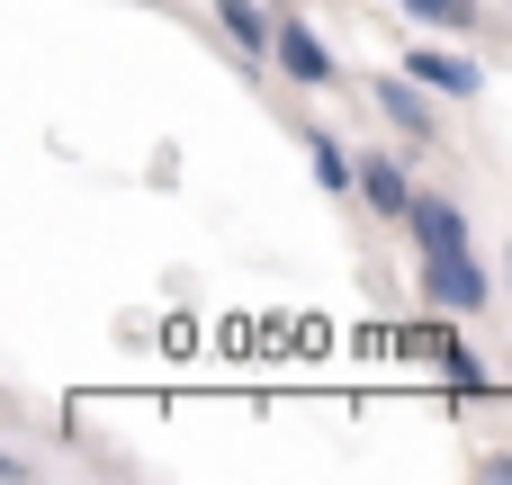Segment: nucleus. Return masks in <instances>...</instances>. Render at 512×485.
Wrapping results in <instances>:
<instances>
[{
	"label": "nucleus",
	"mask_w": 512,
	"mask_h": 485,
	"mask_svg": "<svg viewBox=\"0 0 512 485\" xmlns=\"http://www.w3.org/2000/svg\"><path fill=\"white\" fill-rule=\"evenodd\" d=\"M369 108L387 117V135H396L414 162H432V153L450 144V135H441V108H450V99H441V90H423L405 63H396V72H369Z\"/></svg>",
	"instance_id": "f257e3e1"
},
{
	"label": "nucleus",
	"mask_w": 512,
	"mask_h": 485,
	"mask_svg": "<svg viewBox=\"0 0 512 485\" xmlns=\"http://www.w3.org/2000/svg\"><path fill=\"white\" fill-rule=\"evenodd\" d=\"M396 63H405L423 90H441L450 108H477V99H486V63H477V54H459V45H441V36H414Z\"/></svg>",
	"instance_id": "39448f33"
},
{
	"label": "nucleus",
	"mask_w": 512,
	"mask_h": 485,
	"mask_svg": "<svg viewBox=\"0 0 512 485\" xmlns=\"http://www.w3.org/2000/svg\"><path fill=\"white\" fill-rule=\"evenodd\" d=\"M504 387H512V360H504Z\"/></svg>",
	"instance_id": "ddd939ff"
},
{
	"label": "nucleus",
	"mask_w": 512,
	"mask_h": 485,
	"mask_svg": "<svg viewBox=\"0 0 512 485\" xmlns=\"http://www.w3.org/2000/svg\"><path fill=\"white\" fill-rule=\"evenodd\" d=\"M405 234H414V252H477V225H468V207L450 189H423L414 216H405Z\"/></svg>",
	"instance_id": "6e6552de"
},
{
	"label": "nucleus",
	"mask_w": 512,
	"mask_h": 485,
	"mask_svg": "<svg viewBox=\"0 0 512 485\" xmlns=\"http://www.w3.org/2000/svg\"><path fill=\"white\" fill-rule=\"evenodd\" d=\"M414 171H423V162H414L405 144H360V207H369V225H396V234H405V216H414V198H423Z\"/></svg>",
	"instance_id": "7ed1b4c3"
},
{
	"label": "nucleus",
	"mask_w": 512,
	"mask_h": 485,
	"mask_svg": "<svg viewBox=\"0 0 512 485\" xmlns=\"http://www.w3.org/2000/svg\"><path fill=\"white\" fill-rule=\"evenodd\" d=\"M414 18V36H477L486 27V0H396Z\"/></svg>",
	"instance_id": "9d476101"
},
{
	"label": "nucleus",
	"mask_w": 512,
	"mask_h": 485,
	"mask_svg": "<svg viewBox=\"0 0 512 485\" xmlns=\"http://www.w3.org/2000/svg\"><path fill=\"white\" fill-rule=\"evenodd\" d=\"M216 36L234 45V72L270 81V45H279V0H207Z\"/></svg>",
	"instance_id": "423d86ee"
},
{
	"label": "nucleus",
	"mask_w": 512,
	"mask_h": 485,
	"mask_svg": "<svg viewBox=\"0 0 512 485\" xmlns=\"http://www.w3.org/2000/svg\"><path fill=\"white\" fill-rule=\"evenodd\" d=\"M504 279H512V243H504Z\"/></svg>",
	"instance_id": "f8f14e48"
},
{
	"label": "nucleus",
	"mask_w": 512,
	"mask_h": 485,
	"mask_svg": "<svg viewBox=\"0 0 512 485\" xmlns=\"http://www.w3.org/2000/svg\"><path fill=\"white\" fill-rule=\"evenodd\" d=\"M459 324H468V315H441V306H432V369H441V387H450V396H504V378L459 342Z\"/></svg>",
	"instance_id": "0eeeda50"
},
{
	"label": "nucleus",
	"mask_w": 512,
	"mask_h": 485,
	"mask_svg": "<svg viewBox=\"0 0 512 485\" xmlns=\"http://www.w3.org/2000/svg\"><path fill=\"white\" fill-rule=\"evenodd\" d=\"M477 477H486V485H512V450H477Z\"/></svg>",
	"instance_id": "9b49d317"
},
{
	"label": "nucleus",
	"mask_w": 512,
	"mask_h": 485,
	"mask_svg": "<svg viewBox=\"0 0 512 485\" xmlns=\"http://www.w3.org/2000/svg\"><path fill=\"white\" fill-rule=\"evenodd\" d=\"M414 288H423V315H486L495 306V270L486 252H414Z\"/></svg>",
	"instance_id": "f03ea898"
},
{
	"label": "nucleus",
	"mask_w": 512,
	"mask_h": 485,
	"mask_svg": "<svg viewBox=\"0 0 512 485\" xmlns=\"http://www.w3.org/2000/svg\"><path fill=\"white\" fill-rule=\"evenodd\" d=\"M270 72H288V90H342V63L333 45L315 36V18L297 0H279V45H270Z\"/></svg>",
	"instance_id": "20e7f679"
},
{
	"label": "nucleus",
	"mask_w": 512,
	"mask_h": 485,
	"mask_svg": "<svg viewBox=\"0 0 512 485\" xmlns=\"http://www.w3.org/2000/svg\"><path fill=\"white\" fill-rule=\"evenodd\" d=\"M297 144H306V171H315V189H324V198H360V153H351L333 126H306Z\"/></svg>",
	"instance_id": "1a4fd4ad"
}]
</instances>
